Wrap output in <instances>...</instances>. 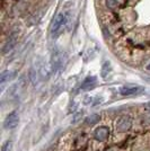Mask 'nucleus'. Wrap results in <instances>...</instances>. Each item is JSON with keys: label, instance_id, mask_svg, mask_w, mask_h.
<instances>
[{"label": "nucleus", "instance_id": "1", "mask_svg": "<svg viewBox=\"0 0 150 151\" xmlns=\"http://www.w3.org/2000/svg\"><path fill=\"white\" fill-rule=\"evenodd\" d=\"M68 23V16L64 13H60L56 15V17L53 19L52 25H51V36L52 38H56L62 33L64 26Z\"/></svg>", "mask_w": 150, "mask_h": 151}, {"label": "nucleus", "instance_id": "2", "mask_svg": "<svg viewBox=\"0 0 150 151\" xmlns=\"http://www.w3.org/2000/svg\"><path fill=\"white\" fill-rule=\"evenodd\" d=\"M66 61H67V55L64 52L60 50L54 51L52 54V59H51V68L56 72L58 70L62 69L63 65L66 64Z\"/></svg>", "mask_w": 150, "mask_h": 151}, {"label": "nucleus", "instance_id": "3", "mask_svg": "<svg viewBox=\"0 0 150 151\" xmlns=\"http://www.w3.org/2000/svg\"><path fill=\"white\" fill-rule=\"evenodd\" d=\"M132 126V119L129 116V115H123L121 116L116 123V130L119 132L123 133V132H128Z\"/></svg>", "mask_w": 150, "mask_h": 151}, {"label": "nucleus", "instance_id": "4", "mask_svg": "<svg viewBox=\"0 0 150 151\" xmlns=\"http://www.w3.org/2000/svg\"><path fill=\"white\" fill-rule=\"evenodd\" d=\"M19 123V115L16 111H13L12 113H9L7 115L6 120L4 122V126L7 130H13L16 126L18 125Z\"/></svg>", "mask_w": 150, "mask_h": 151}, {"label": "nucleus", "instance_id": "5", "mask_svg": "<svg viewBox=\"0 0 150 151\" xmlns=\"http://www.w3.org/2000/svg\"><path fill=\"white\" fill-rule=\"evenodd\" d=\"M144 91V87L141 86H123L120 88V94L122 96H133L140 95Z\"/></svg>", "mask_w": 150, "mask_h": 151}, {"label": "nucleus", "instance_id": "6", "mask_svg": "<svg viewBox=\"0 0 150 151\" xmlns=\"http://www.w3.org/2000/svg\"><path fill=\"white\" fill-rule=\"evenodd\" d=\"M110 137V129L106 127V126H100L95 130L94 132V138L97 140V141H106Z\"/></svg>", "mask_w": 150, "mask_h": 151}, {"label": "nucleus", "instance_id": "7", "mask_svg": "<svg viewBox=\"0 0 150 151\" xmlns=\"http://www.w3.org/2000/svg\"><path fill=\"white\" fill-rule=\"evenodd\" d=\"M17 43V35L16 34H12L8 40L6 41V43L2 46V54H6L9 51H12L15 47V45Z\"/></svg>", "mask_w": 150, "mask_h": 151}, {"label": "nucleus", "instance_id": "8", "mask_svg": "<svg viewBox=\"0 0 150 151\" xmlns=\"http://www.w3.org/2000/svg\"><path fill=\"white\" fill-rule=\"evenodd\" d=\"M17 72L13 71V70H6V71H2L1 75H0V83L4 85L6 82H9L10 80H13L14 78L16 77Z\"/></svg>", "mask_w": 150, "mask_h": 151}, {"label": "nucleus", "instance_id": "9", "mask_svg": "<svg viewBox=\"0 0 150 151\" xmlns=\"http://www.w3.org/2000/svg\"><path fill=\"white\" fill-rule=\"evenodd\" d=\"M28 78H30V80H31V82L34 85V86H36L38 82H40V80L42 79V78H41V75H40V72H38V68H35V67L31 68Z\"/></svg>", "mask_w": 150, "mask_h": 151}, {"label": "nucleus", "instance_id": "10", "mask_svg": "<svg viewBox=\"0 0 150 151\" xmlns=\"http://www.w3.org/2000/svg\"><path fill=\"white\" fill-rule=\"evenodd\" d=\"M96 81H97V78L94 77V76H89L87 77L81 83V89L82 90H88V89L93 88L95 85H96Z\"/></svg>", "mask_w": 150, "mask_h": 151}, {"label": "nucleus", "instance_id": "11", "mask_svg": "<svg viewBox=\"0 0 150 151\" xmlns=\"http://www.w3.org/2000/svg\"><path fill=\"white\" fill-rule=\"evenodd\" d=\"M100 121V114H90L89 116H87L86 119H85V123L87 124V125H95V124H97L98 122Z\"/></svg>", "mask_w": 150, "mask_h": 151}, {"label": "nucleus", "instance_id": "12", "mask_svg": "<svg viewBox=\"0 0 150 151\" xmlns=\"http://www.w3.org/2000/svg\"><path fill=\"white\" fill-rule=\"evenodd\" d=\"M111 63L106 61V62L103 63V65H102V71H100V75H102V78H104V79H106L107 76L110 75V72H111Z\"/></svg>", "mask_w": 150, "mask_h": 151}, {"label": "nucleus", "instance_id": "13", "mask_svg": "<svg viewBox=\"0 0 150 151\" xmlns=\"http://www.w3.org/2000/svg\"><path fill=\"white\" fill-rule=\"evenodd\" d=\"M82 116H84V111L76 113L75 115H74V117H72V123H74V124H75V123H78V122L82 119Z\"/></svg>", "mask_w": 150, "mask_h": 151}, {"label": "nucleus", "instance_id": "14", "mask_svg": "<svg viewBox=\"0 0 150 151\" xmlns=\"http://www.w3.org/2000/svg\"><path fill=\"white\" fill-rule=\"evenodd\" d=\"M13 150V142L12 141H7L4 143L2 148H1V151H12Z\"/></svg>", "mask_w": 150, "mask_h": 151}, {"label": "nucleus", "instance_id": "15", "mask_svg": "<svg viewBox=\"0 0 150 151\" xmlns=\"http://www.w3.org/2000/svg\"><path fill=\"white\" fill-rule=\"evenodd\" d=\"M106 6L110 9H114L118 6V0H106Z\"/></svg>", "mask_w": 150, "mask_h": 151}, {"label": "nucleus", "instance_id": "16", "mask_svg": "<svg viewBox=\"0 0 150 151\" xmlns=\"http://www.w3.org/2000/svg\"><path fill=\"white\" fill-rule=\"evenodd\" d=\"M144 108H146L147 111H149V112H150V103H149V104H147V105H144Z\"/></svg>", "mask_w": 150, "mask_h": 151}, {"label": "nucleus", "instance_id": "17", "mask_svg": "<svg viewBox=\"0 0 150 151\" xmlns=\"http://www.w3.org/2000/svg\"><path fill=\"white\" fill-rule=\"evenodd\" d=\"M148 69H149V70H150V64H149V65H148Z\"/></svg>", "mask_w": 150, "mask_h": 151}]
</instances>
